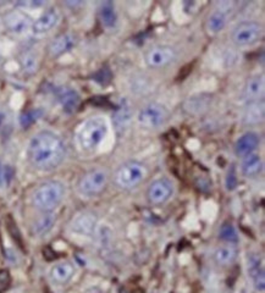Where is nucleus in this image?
<instances>
[{
    "label": "nucleus",
    "instance_id": "5701e85b",
    "mask_svg": "<svg viewBox=\"0 0 265 293\" xmlns=\"http://www.w3.org/2000/svg\"><path fill=\"white\" fill-rule=\"evenodd\" d=\"M99 16L102 20V24L108 28H112L116 25L117 16L115 11V6L112 1H104L100 5Z\"/></svg>",
    "mask_w": 265,
    "mask_h": 293
},
{
    "label": "nucleus",
    "instance_id": "0eeeda50",
    "mask_svg": "<svg viewBox=\"0 0 265 293\" xmlns=\"http://www.w3.org/2000/svg\"><path fill=\"white\" fill-rule=\"evenodd\" d=\"M263 28L253 21H246L237 25L232 31V40L240 47H246L256 43L261 38Z\"/></svg>",
    "mask_w": 265,
    "mask_h": 293
},
{
    "label": "nucleus",
    "instance_id": "20e7f679",
    "mask_svg": "<svg viewBox=\"0 0 265 293\" xmlns=\"http://www.w3.org/2000/svg\"><path fill=\"white\" fill-rule=\"evenodd\" d=\"M147 169L140 161H127L121 165L115 175V182L121 188L131 189L141 183L145 180Z\"/></svg>",
    "mask_w": 265,
    "mask_h": 293
},
{
    "label": "nucleus",
    "instance_id": "1a4fd4ad",
    "mask_svg": "<svg viewBox=\"0 0 265 293\" xmlns=\"http://www.w3.org/2000/svg\"><path fill=\"white\" fill-rule=\"evenodd\" d=\"M32 19L25 12L11 11L5 15L4 25L10 33L15 36H24L32 28Z\"/></svg>",
    "mask_w": 265,
    "mask_h": 293
},
{
    "label": "nucleus",
    "instance_id": "412c9836",
    "mask_svg": "<svg viewBox=\"0 0 265 293\" xmlns=\"http://www.w3.org/2000/svg\"><path fill=\"white\" fill-rule=\"evenodd\" d=\"M238 256V249L235 246H223L214 253V260L218 265L226 266L235 263Z\"/></svg>",
    "mask_w": 265,
    "mask_h": 293
},
{
    "label": "nucleus",
    "instance_id": "473e14b6",
    "mask_svg": "<svg viewBox=\"0 0 265 293\" xmlns=\"http://www.w3.org/2000/svg\"><path fill=\"white\" fill-rule=\"evenodd\" d=\"M0 171H1V169H0Z\"/></svg>",
    "mask_w": 265,
    "mask_h": 293
},
{
    "label": "nucleus",
    "instance_id": "cd10ccee",
    "mask_svg": "<svg viewBox=\"0 0 265 293\" xmlns=\"http://www.w3.org/2000/svg\"><path fill=\"white\" fill-rule=\"evenodd\" d=\"M21 64H22V68H24V70L28 73H36V70H37V68H38V60H37V58H36L35 54H32V53L25 54V55L22 56Z\"/></svg>",
    "mask_w": 265,
    "mask_h": 293
},
{
    "label": "nucleus",
    "instance_id": "393cba45",
    "mask_svg": "<svg viewBox=\"0 0 265 293\" xmlns=\"http://www.w3.org/2000/svg\"><path fill=\"white\" fill-rule=\"evenodd\" d=\"M208 99H204L203 97L200 98H189V100H187L186 108L187 111H189L191 114H198V112H202L203 110H205L208 108Z\"/></svg>",
    "mask_w": 265,
    "mask_h": 293
},
{
    "label": "nucleus",
    "instance_id": "9b49d317",
    "mask_svg": "<svg viewBox=\"0 0 265 293\" xmlns=\"http://www.w3.org/2000/svg\"><path fill=\"white\" fill-rule=\"evenodd\" d=\"M176 56V53L171 47L168 45H159L155 47L147 53L146 55V63L149 68H164L168 64L171 63Z\"/></svg>",
    "mask_w": 265,
    "mask_h": 293
},
{
    "label": "nucleus",
    "instance_id": "f03ea898",
    "mask_svg": "<svg viewBox=\"0 0 265 293\" xmlns=\"http://www.w3.org/2000/svg\"><path fill=\"white\" fill-rule=\"evenodd\" d=\"M109 126L103 116H92L77 130V145L84 151H93L107 138Z\"/></svg>",
    "mask_w": 265,
    "mask_h": 293
},
{
    "label": "nucleus",
    "instance_id": "bb28decb",
    "mask_svg": "<svg viewBox=\"0 0 265 293\" xmlns=\"http://www.w3.org/2000/svg\"><path fill=\"white\" fill-rule=\"evenodd\" d=\"M43 115V111L40 109H32L30 111L25 112L24 115L20 119V123H21L22 127H28L32 123H35Z\"/></svg>",
    "mask_w": 265,
    "mask_h": 293
},
{
    "label": "nucleus",
    "instance_id": "dca6fc26",
    "mask_svg": "<svg viewBox=\"0 0 265 293\" xmlns=\"http://www.w3.org/2000/svg\"><path fill=\"white\" fill-rule=\"evenodd\" d=\"M58 100L63 107L64 111L68 112V114H73L74 111H76L79 103H81V98H79L78 93L71 88L60 89L58 93Z\"/></svg>",
    "mask_w": 265,
    "mask_h": 293
},
{
    "label": "nucleus",
    "instance_id": "7c9ffc66",
    "mask_svg": "<svg viewBox=\"0 0 265 293\" xmlns=\"http://www.w3.org/2000/svg\"><path fill=\"white\" fill-rule=\"evenodd\" d=\"M9 282H10L9 272L5 271V270L0 271V287H1V289H5V287H7Z\"/></svg>",
    "mask_w": 265,
    "mask_h": 293
},
{
    "label": "nucleus",
    "instance_id": "a878e982",
    "mask_svg": "<svg viewBox=\"0 0 265 293\" xmlns=\"http://www.w3.org/2000/svg\"><path fill=\"white\" fill-rule=\"evenodd\" d=\"M220 238L221 240L226 241V242L235 243L238 241L237 232H236V228L233 227L231 223H224L220 228Z\"/></svg>",
    "mask_w": 265,
    "mask_h": 293
},
{
    "label": "nucleus",
    "instance_id": "c85d7f7f",
    "mask_svg": "<svg viewBox=\"0 0 265 293\" xmlns=\"http://www.w3.org/2000/svg\"><path fill=\"white\" fill-rule=\"evenodd\" d=\"M237 184V179H236V172L235 169H231L227 174V179H226V187H227L228 191H232L233 188Z\"/></svg>",
    "mask_w": 265,
    "mask_h": 293
},
{
    "label": "nucleus",
    "instance_id": "2f4dec72",
    "mask_svg": "<svg viewBox=\"0 0 265 293\" xmlns=\"http://www.w3.org/2000/svg\"><path fill=\"white\" fill-rule=\"evenodd\" d=\"M44 5V1H21L17 2V6H21L27 9V7H39Z\"/></svg>",
    "mask_w": 265,
    "mask_h": 293
},
{
    "label": "nucleus",
    "instance_id": "6e6552de",
    "mask_svg": "<svg viewBox=\"0 0 265 293\" xmlns=\"http://www.w3.org/2000/svg\"><path fill=\"white\" fill-rule=\"evenodd\" d=\"M174 194V184L168 179H158L149 186L147 197L151 204L160 205L168 202Z\"/></svg>",
    "mask_w": 265,
    "mask_h": 293
},
{
    "label": "nucleus",
    "instance_id": "f257e3e1",
    "mask_svg": "<svg viewBox=\"0 0 265 293\" xmlns=\"http://www.w3.org/2000/svg\"><path fill=\"white\" fill-rule=\"evenodd\" d=\"M27 155L30 163L38 170H53L65 159L66 146L54 132L42 131L30 141Z\"/></svg>",
    "mask_w": 265,
    "mask_h": 293
},
{
    "label": "nucleus",
    "instance_id": "7ed1b4c3",
    "mask_svg": "<svg viewBox=\"0 0 265 293\" xmlns=\"http://www.w3.org/2000/svg\"><path fill=\"white\" fill-rule=\"evenodd\" d=\"M65 187L58 181H49L40 184L35 191L32 197L33 205L43 213L55 209L64 199Z\"/></svg>",
    "mask_w": 265,
    "mask_h": 293
},
{
    "label": "nucleus",
    "instance_id": "aec40b11",
    "mask_svg": "<svg viewBox=\"0 0 265 293\" xmlns=\"http://www.w3.org/2000/svg\"><path fill=\"white\" fill-rule=\"evenodd\" d=\"M242 174L246 177H256L263 170V161L257 154H249L244 156L241 166Z\"/></svg>",
    "mask_w": 265,
    "mask_h": 293
},
{
    "label": "nucleus",
    "instance_id": "f3484780",
    "mask_svg": "<svg viewBox=\"0 0 265 293\" xmlns=\"http://www.w3.org/2000/svg\"><path fill=\"white\" fill-rule=\"evenodd\" d=\"M75 275V268L69 261L59 263L54 265L50 270V277L54 282L59 285H64L70 281Z\"/></svg>",
    "mask_w": 265,
    "mask_h": 293
},
{
    "label": "nucleus",
    "instance_id": "39448f33",
    "mask_svg": "<svg viewBox=\"0 0 265 293\" xmlns=\"http://www.w3.org/2000/svg\"><path fill=\"white\" fill-rule=\"evenodd\" d=\"M169 111L164 105L151 103L140 110L137 121L142 127L158 128L168 121Z\"/></svg>",
    "mask_w": 265,
    "mask_h": 293
},
{
    "label": "nucleus",
    "instance_id": "c756f323",
    "mask_svg": "<svg viewBox=\"0 0 265 293\" xmlns=\"http://www.w3.org/2000/svg\"><path fill=\"white\" fill-rule=\"evenodd\" d=\"M122 110H120V112L117 114V117H116V121L120 123V125H125V123L128 122V120H130L131 117V114L130 111H128L127 108H121Z\"/></svg>",
    "mask_w": 265,
    "mask_h": 293
},
{
    "label": "nucleus",
    "instance_id": "4be33fe9",
    "mask_svg": "<svg viewBox=\"0 0 265 293\" xmlns=\"http://www.w3.org/2000/svg\"><path fill=\"white\" fill-rule=\"evenodd\" d=\"M56 222V215L54 213H44L33 225V233L36 236H44L54 227Z\"/></svg>",
    "mask_w": 265,
    "mask_h": 293
},
{
    "label": "nucleus",
    "instance_id": "ddd939ff",
    "mask_svg": "<svg viewBox=\"0 0 265 293\" xmlns=\"http://www.w3.org/2000/svg\"><path fill=\"white\" fill-rule=\"evenodd\" d=\"M259 145V136L254 132H247L242 135L235 145V153L240 158L253 154Z\"/></svg>",
    "mask_w": 265,
    "mask_h": 293
},
{
    "label": "nucleus",
    "instance_id": "4468645a",
    "mask_svg": "<svg viewBox=\"0 0 265 293\" xmlns=\"http://www.w3.org/2000/svg\"><path fill=\"white\" fill-rule=\"evenodd\" d=\"M248 274L253 280L254 287L257 291H264L265 289V276L264 269L261 265V258L256 254H251L248 256Z\"/></svg>",
    "mask_w": 265,
    "mask_h": 293
},
{
    "label": "nucleus",
    "instance_id": "a211bd4d",
    "mask_svg": "<svg viewBox=\"0 0 265 293\" xmlns=\"http://www.w3.org/2000/svg\"><path fill=\"white\" fill-rule=\"evenodd\" d=\"M97 219L93 214L91 213H83V214L78 215L73 221L71 228L77 233H82V235H89L93 232L94 227H96Z\"/></svg>",
    "mask_w": 265,
    "mask_h": 293
},
{
    "label": "nucleus",
    "instance_id": "6ab92c4d",
    "mask_svg": "<svg viewBox=\"0 0 265 293\" xmlns=\"http://www.w3.org/2000/svg\"><path fill=\"white\" fill-rule=\"evenodd\" d=\"M264 93V78L263 76H254L247 81L243 89V96L246 99L258 100Z\"/></svg>",
    "mask_w": 265,
    "mask_h": 293
},
{
    "label": "nucleus",
    "instance_id": "423d86ee",
    "mask_svg": "<svg viewBox=\"0 0 265 293\" xmlns=\"http://www.w3.org/2000/svg\"><path fill=\"white\" fill-rule=\"evenodd\" d=\"M108 184V174L102 169H96L87 172L78 183L79 193L86 197H94L102 193Z\"/></svg>",
    "mask_w": 265,
    "mask_h": 293
},
{
    "label": "nucleus",
    "instance_id": "f8f14e48",
    "mask_svg": "<svg viewBox=\"0 0 265 293\" xmlns=\"http://www.w3.org/2000/svg\"><path fill=\"white\" fill-rule=\"evenodd\" d=\"M76 36L73 35V33H64V35H60L56 38H54L53 42L49 44V54L53 58H58V56H61L63 54L70 51L76 45Z\"/></svg>",
    "mask_w": 265,
    "mask_h": 293
},
{
    "label": "nucleus",
    "instance_id": "9d476101",
    "mask_svg": "<svg viewBox=\"0 0 265 293\" xmlns=\"http://www.w3.org/2000/svg\"><path fill=\"white\" fill-rule=\"evenodd\" d=\"M59 21H60V12L56 7H50L45 10L36 21H33L31 31L37 36L47 35L58 26Z\"/></svg>",
    "mask_w": 265,
    "mask_h": 293
},
{
    "label": "nucleus",
    "instance_id": "b1692460",
    "mask_svg": "<svg viewBox=\"0 0 265 293\" xmlns=\"http://www.w3.org/2000/svg\"><path fill=\"white\" fill-rule=\"evenodd\" d=\"M226 24H227V16H226L225 11L217 10L208 17L207 28L210 33L217 35V33L221 32L225 28Z\"/></svg>",
    "mask_w": 265,
    "mask_h": 293
},
{
    "label": "nucleus",
    "instance_id": "2eb2a0df",
    "mask_svg": "<svg viewBox=\"0 0 265 293\" xmlns=\"http://www.w3.org/2000/svg\"><path fill=\"white\" fill-rule=\"evenodd\" d=\"M264 119V100H253L244 109L242 121L244 125H257Z\"/></svg>",
    "mask_w": 265,
    "mask_h": 293
}]
</instances>
